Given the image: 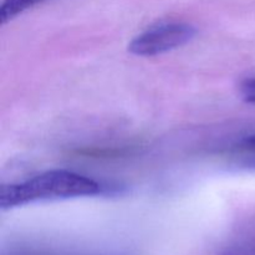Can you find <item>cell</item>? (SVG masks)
Here are the masks:
<instances>
[{"label": "cell", "mask_w": 255, "mask_h": 255, "mask_svg": "<svg viewBox=\"0 0 255 255\" xmlns=\"http://www.w3.org/2000/svg\"><path fill=\"white\" fill-rule=\"evenodd\" d=\"M101 186L94 179L69 171H49L24 183L0 187L1 209L14 208L39 201L96 196Z\"/></svg>", "instance_id": "6da1fadb"}, {"label": "cell", "mask_w": 255, "mask_h": 255, "mask_svg": "<svg viewBox=\"0 0 255 255\" xmlns=\"http://www.w3.org/2000/svg\"><path fill=\"white\" fill-rule=\"evenodd\" d=\"M239 149H241L242 152H244V153L249 154V156L254 157L255 158V134L244 138L243 141L239 143Z\"/></svg>", "instance_id": "5b68a950"}, {"label": "cell", "mask_w": 255, "mask_h": 255, "mask_svg": "<svg viewBox=\"0 0 255 255\" xmlns=\"http://www.w3.org/2000/svg\"><path fill=\"white\" fill-rule=\"evenodd\" d=\"M241 95L247 102L255 104V79H248L241 85Z\"/></svg>", "instance_id": "277c9868"}, {"label": "cell", "mask_w": 255, "mask_h": 255, "mask_svg": "<svg viewBox=\"0 0 255 255\" xmlns=\"http://www.w3.org/2000/svg\"><path fill=\"white\" fill-rule=\"evenodd\" d=\"M226 255H255V246L251 247V248L248 249H244V251L228 252Z\"/></svg>", "instance_id": "8992f818"}, {"label": "cell", "mask_w": 255, "mask_h": 255, "mask_svg": "<svg viewBox=\"0 0 255 255\" xmlns=\"http://www.w3.org/2000/svg\"><path fill=\"white\" fill-rule=\"evenodd\" d=\"M196 29L184 22H168L151 27L134 37L128 51L137 56H156L181 47L191 41Z\"/></svg>", "instance_id": "7a4b0ae2"}, {"label": "cell", "mask_w": 255, "mask_h": 255, "mask_svg": "<svg viewBox=\"0 0 255 255\" xmlns=\"http://www.w3.org/2000/svg\"><path fill=\"white\" fill-rule=\"evenodd\" d=\"M46 0H4L0 6V22L6 24L16 15Z\"/></svg>", "instance_id": "3957f363"}]
</instances>
